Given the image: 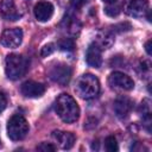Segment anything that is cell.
<instances>
[{"instance_id":"e0dca14e","label":"cell","mask_w":152,"mask_h":152,"mask_svg":"<svg viewBox=\"0 0 152 152\" xmlns=\"http://www.w3.org/2000/svg\"><path fill=\"white\" fill-rule=\"evenodd\" d=\"M58 46L63 51H72L74 48H75V43H74V40L71 38H64V39L59 40Z\"/></svg>"},{"instance_id":"8fae6325","label":"cell","mask_w":152,"mask_h":152,"mask_svg":"<svg viewBox=\"0 0 152 152\" xmlns=\"http://www.w3.org/2000/svg\"><path fill=\"white\" fill-rule=\"evenodd\" d=\"M20 91L25 97L34 99V97H40L45 93V87H44V84H42L39 82L26 81L21 84Z\"/></svg>"},{"instance_id":"5b68a950","label":"cell","mask_w":152,"mask_h":152,"mask_svg":"<svg viewBox=\"0 0 152 152\" xmlns=\"http://www.w3.org/2000/svg\"><path fill=\"white\" fill-rule=\"evenodd\" d=\"M49 76L53 82L61 86H66L71 78V68L65 63H56L50 68Z\"/></svg>"},{"instance_id":"9c48e42d","label":"cell","mask_w":152,"mask_h":152,"mask_svg":"<svg viewBox=\"0 0 152 152\" xmlns=\"http://www.w3.org/2000/svg\"><path fill=\"white\" fill-rule=\"evenodd\" d=\"M0 15L5 20L15 21L21 17V12L15 6L14 0H1V2H0Z\"/></svg>"},{"instance_id":"5bb4252c","label":"cell","mask_w":152,"mask_h":152,"mask_svg":"<svg viewBox=\"0 0 152 152\" xmlns=\"http://www.w3.org/2000/svg\"><path fill=\"white\" fill-rule=\"evenodd\" d=\"M52 138L56 140L58 146L63 150H70L75 144V135L71 132L65 131H53Z\"/></svg>"},{"instance_id":"d6986e66","label":"cell","mask_w":152,"mask_h":152,"mask_svg":"<svg viewBox=\"0 0 152 152\" xmlns=\"http://www.w3.org/2000/svg\"><path fill=\"white\" fill-rule=\"evenodd\" d=\"M55 50H56V45H55L53 43H48V44H45V45L42 48V50H40V56H42V57H48V56H50Z\"/></svg>"},{"instance_id":"cb8c5ba5","label":"cell","mask_w":152,"mask_h":152,"mask_svg":"<svg viewBox=\"0 0 152 152\" xmlns=\"http://www.w3.org/2000/svg\"><path fill=\"white\" fill-rule=\"evenodd\" d=\"M103 2H107V4H114L116 0H102Z\"/></svg>"},{"instance_id":"44dd1931","label":"cell","mask_w":152,"mask_h":152,"mask_svg":"<svg viewBox=\"0 0 152 152\" xmlns=\"http://www.w3.org/2000/svg\"><path fill=\"white\" fill-rule=\"evenodd\" d=\"M6 104H7V100H6V96L0 91V113L6 108Z\"/></svg>"},{"instance_id":"7a4b0ae2","label":"cell","mask_w":152,"mask_h":152,"mask_svg":"<svg viewBox=\"0 0 152 152\" xmlns=\"http://www.w3.org/2000/svg\"><path fill=\"white\" fill-rule=\"evenodd\" d=\"M75 91L81 99L91 100L100 93V82L93 74H83L76 81Z\"/></svg>"},{"instance_id":"ac0fdd59","label":"cell","mask_w":152,"mask_h":152,"mask_svg":"<svg viewBox=\"0 0 152 152\" xmlns=\"http://www.w3.org/2000/svg\"><path fill=\"white\" fill-rule=\"evenodd\" d=\"M121 10L118 5H114V4H109L108 6L104 7V13L108 15V17H118L120 14Z\"/></svg>"},{"instance_id":"52a82bcc","label":"cell","mask_w":152,"mask_h":152,"mask_svg":"<svg viewBox=\"0 0 152 152\" xmlns=\"http://www.w3.org/2000/svg\"><path fill=\"white\" fill-rule=\"evenodd\" d=\"M108 82L110 87L121 90H132L134 88V81L126 74L121 71H114L109 75Z\"/></svg>"},{"instance_id":"6da1fadb","label":"cell","mask_w":152,"mask_h":152,"mask_svg":"<svg viewBox=\"0 0 152 152\" xmlns=\"http://www.w3.org/2000/svg\"><path fill=\"white\" fill-rule=\"evenodd\" d=\"M57 115L66 124L75 122L80 116V107L75 99L69 94H61L55 102Z\"/></svg>"},{"instance_id":"7402d4cb","label":"cell","mask_w":152,"mask_h":152,"mask_svg":"<svg viewBox=\"0 0 152 152\" xmlns=\"http://www.w3.org/2000/svg\"><path fill=\"white\" fill-rule=\"evenodd\" d=\"M71 1V4L75 6V7H81L84 2H86V0H70Z\"/></svg>"},{"instance_id":"7c38bea8","label":"cell","mask_w":152,"mask_h":152,"mask_svg":"<svg viewBox=\"0 0 152 152\" xmlns=\"http://www.w3.org/2000/svg\"><path fill=\"white\" fill-rule=\"evenodd\" d=\"M133 109V101L127 96H119L114 101V112L118 118H127Z\"/></svg>"},{"instance_id":"9a60e30c","label":"cell","mask_w":152,"mask_h":152,"mask_svg":"<svg viewBox=\"0 0 152 152\" xmlns=\"http://www.w3.org/2000/svg\"><path fill=\"white\" fill-rule=\"evenodd\" d=\"M113 42H114V39H113V36H112L110 33H108V32H102V33H100V36H99V40L95 42V43H96L101 49H109L110 45L113 44Z\"/></svg>"},{"instance_id":"4fadbf2b","label":"cell","mask_w":152,"mask_h":152,"mask_svg":"<svg viewBox=\"0 0 152 152\" xmlns=\"http://www.w3.org/2000/svg\"><path fill=\"white\" fill-rule=\"evenodd\" d=\"M86 61L88 65L93 68H100L102 64V55H101V48L96 43H91L86 52Z\"/></svg>"},{"instance_id":"8992f818","label":"cell","mask_w":152,"mask_h":152,"mask_svg":"<svg viewBox=\"0 0 152 152\" xmlns=\"http://www.w3.org/2000/svg\"><path fill=\"white\" fill-rule=\"evenodd\" d=\"M23 42V31L19 27L6 28L0 37V43L2 46L8 49L18 48Z\"/></svg>"},{"instance_id":"ba28073f","label":"cell","mask_w":152,"mask_h":152,"mask_svg":"<svg viewBox=\"0 0 152 152\" xmlns=\"http://www.w3.org/2000/svg\"><path fill=\"white\" fill-rule=\"evenodd\" d=\"M124 11L131 17H141L148 11L147 0H125Z\"/></svg>"},{"instance_id":"603a6c76","label":"cell","mask_w":152,"mask_h":152,"mask_svg":"<svg viewBox=\"0 0 152 152\" xmlns=\"http://www.w3.org/2000/svg\"><path fill=\"white\" fill-rule=\"evenodd\" d=\"M151 43H152V42H151V39H150V40H147L146 44H145V50H146V52H147L148 56L151 55Z\"/></svg>"},{"instance_id":"2e32d148","label":"cell","mask_w":152,"mask_h":152,"mask_svg":"<svg viewBox=\"0 0 152 152\" xmlns=\"http://www.w3.org/2000/svg\"><path fill=\"white\" fill-rule=\"evenodd\" d=\"M104 147L108 152H116L119 150V146H118V141L115 139V137L113 135H109L104 139Z\"/></svg>"},{"instance_id":"30bf717a","label":"cell","mask_w":152,"mask_h":152,"mask_svg":"<svg viewBox=\"0 0 152 152\" xmlns=\"http://www.w3.org/2000/svg\"><path fill=\"white\" fill-rule=\"evenodd\" d=\"M53 5L49 1H38L33 7L34 17L38 21L45 23L51 19L53 14Z\"/></svg>"},{"instance_id":"ffe728a7","label":"cell","mask_w":152,"mask_h":152,"mask_svg":"<svg viewBox=\"0 0 152 152\" xmlns=\"http://www.w3.org/2000/svg\"><path fill=\"white\" fill-rule=\"evenodd\" d=\"M37 150L40 152H53V151H56V146H53L50 142H40L37 146Z\"/></svg>"},{"instance_id":"3957f363","label":"cell","mask_w":152,"mask_h":152,"mask_svg":"<svg viewBox=\"0 0 152 152\" xmlns=\"http://www.w3.org/2000/svg\"><path fill=\"white\" fill-rule=\"evenodd\" d=\"M28 68V62L23 55L11 53L6 56L5 59V72L10 80H19L25 75Z\"/></svg>"},{"instance_id":"277c9868","label":"cell","mask_w":152,"mask_h":152,"mask_svg":"<svg viewBox=\"0 0 152 152\" xmlns=\"http://www.w3.org/2000/svg\"><path fill=\"white\" fill-rule=\"evenodd\" d=\"M28 133V124L20 114H14L7 122V135L13 141L23 140Z\"/></svg>"}]
</instances>
